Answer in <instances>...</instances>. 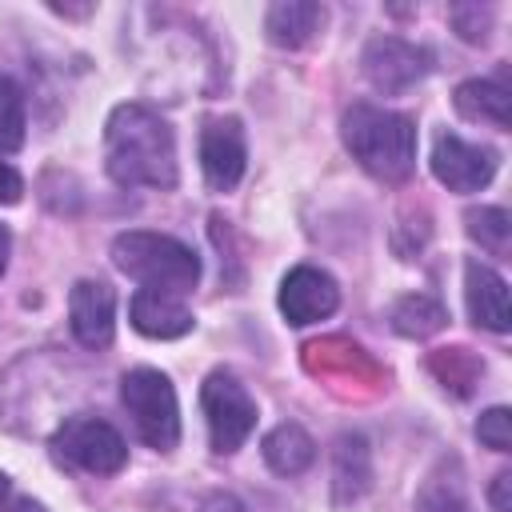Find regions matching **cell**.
<instances>
[{
  "label": "cell",
  "instance_id": "6da1fadb",
  "mask_svg": "<svg viewBox=\"0 0 512 512\" xmlns=\"http://www.w3.org/2000/svg\"><path fill=\"white\" fill-rule=\"evenodd\" d=\"M104 164L120 188H172L176 140L160 112L148 104H120L104 128Z\"/></svg>",
  "mask_w": 512,
  "mask_h": 512
},
{
  "label": "cell",
  "instance_id": "7a4b0ae2",
  "mask_svg": "<svg viewBox=\"0 0 512 512\" xmlns=\"http://www.w3.org/2000/svg\"><path fill=\"white\" fill-rule=\"evenodd\" d=\"M344 144L376 180L400 184L416 168V124L392 108L352 104L344 112Z\"/></svg>",
  "mask_w": 512,
  "mask_h": 512
},
{
  "label": "cell",
  "instance_id": "3957f363",
  "mask_svg": "<svg viewBox=\"0 0 512 512\" xmlns=\"http://www.w3.org/2000/svg\"><path fill=\"white\" fill-rule=\"evenodd\" d=\"M112 260L120 272L140 280L144 288L156 292H188L200 280V260L188 244L160 236V232H120L112 244Z\"/></svg>",
  "mask_w": 512,
  "mask_h": 512
},
{
  "label": "cell",
  "instance_id": "277c9868",
  "mask_svg": "<svg viewBox=\"0 0 512 512\" xmlns=\"http://www.w3.org/2000/svg\"><path fill=\"white\" fill-rule=\"evenodd\" d=\"M120 400L140 432V440L148 448H176L180 440V408H176V392L168 384L164 372L156 368H132L124 380H120Z\"/></svg>",
  "mask_w": 512,
  "mask_h": 512
},
{
  "label": "cell",
  "instance_id": "5b68a950",
  "mask_svg": "<svg viewBox=\"0 0 512 512\" xmlns=\"http://www.w3.org/2000/svg\"><path fill=\"white\" fill-rule=\"evenodd\" d=\"M52 452H56V460H64L72 468H84L92 476H112L128 460L124 436L112 424L96 420V416H72V420H64L60 432L52 436Z\"/></svg>",
  "mask_w": 512,
  "mask_h": 512
},
{
  "label": "cell",
  "instance_id": "8992f818",
  "mask_svg": "<svg viewBox=\"0 0 512 512\" xmlns=\"http://www.w3.org/2000/svg\"><path fill=\"white\" fill-rule=\"evenodd\" d=\"M200 404H204L208 436L216 452H236L256 428V404L232 372H212L200 388Z\"/></svg>",
  "mask_w": 512,
  "mask_h": 512
},
{
  "label": "cell",
  "instance_id": "52a82bcc",
  "mask_svg": "<svg viewBox=\"0 0 512 512\" xmlns=\"http://www.w3.org/2000/svg\"><path fill=\"white\" fill-rule=\"evenodd\" d=\"M360 64H364V76L376 92L396 96V92H404L428 76L432 52L412 44V40H400V36H376V40H368Z\"/></svg>",
  "mask_w": 512,
  "mask_h": 512
},
{
  "label": "cell",
  "instance_id": "ba28073f",
  "mask_svg": "<svg viewBox=\"0 0 512 512\" xmlns=\"http://www.w3.org/2000/svg\"><path fill=\"white\" fill-rule=\"evenodd\" d=\"M432 172L452 192H480L496 176V152L468 144L456 132H440L432 144Z\"/></svg>",
  "mask_w": 512,
  "mask_h": 512
},
{
  "label": "cell",
  "instance_id": "9c48e42d",
  "mask_svg": "<svg viewBox=\"0 0 512 512\" xmlns=\"http://www.w3.org/2000/svg\"><path fill=\"white\" fill-rule=\"evenodd\" d=\"M244 160H248V148H244V128L236 116H216L204 124L200 132V164H204V180L216 188V192H228L240 184L244 176Z\"/></svg>",
  "mask_w": 512,
  "mask_h": 512
},
{
  "label": "cell",
  "instance_id": "30bf717a",
  "mask_svg": "<svg viewBox=\"0 0 512 512\" xmlns=\"http://www.w3.org/2000/svg\"><path fill=\"white\" fill-rule=\"evenodd\" d=\"M340 304V288L328 272L312 268V264H300L284 276L280 284V312L288 316V324H316L324 316H332Z\"/></svg>",
  "mask_w": 512,
  "mask_h": 512
},
{
  "label": "cell",
  "instance_id": "8fae6325",
  "mask_svg": "<svg viewBox=\"0 0 512 512\" xmlns=\"http://www.w3.org/2000/svg\"><path fill=\"white\" fill-rule=\"evenodd\" d=\"M68 316H72V336L84 348H108L112 344V324H116V296L100 280H80L68 296Z\"/></svg>",
  "mask_w": 512,
  "mask_h": 512
},
{
  "label": "cell",
  "instance_id": "7c38bea8",
  "mask_svg": "<svg viewBox=\"0 0 512 512\" xmlns=\"http://www.w3.org/2000/svg\"><path fill=\"white\" fill-rule=\"evenodd\" d=\"M464 300H468V316L488 328V332H508L512 316H508V284L500 272H492L480 260L464 264Z\"/></svg>",
  "mask_w": 512,
  "mask_h": 512
},
{
  "label": "cell",
  "instance_id": "4fadbf2b",
  "mask_svg": "<svg viewBox=\"0 0 512 512\" xmlns=\"http://www.w3.org/2000/svg\"><path fill=\"white\" fill-rule=\"evenodd\" d=\"M132 328L152 336V340H172V336H184L192 328V312L172 292L140 288L132 296Z\"/></svg>",
  "mask_w": 512,
  "mask_h": 512
},
{
  "label": "cell",
  "instance_id": "5bb4252c",
  "mask_svg": "<svg viewBox=\"0 0 512 512\" xmlns=\"http://www.w3.org/2000/svg\"><path fill=\"white\" fill-rule=\"evenodd\" d=\"M324 4H312V0H288V4H272L268 16H264V28L272 36V44L280 48H300L308 44L320 28H324Z\"/></svg>",
  "mask_w": 512,
  "mask_h": 512
},
{
  "label": "cell",
  "instance_id": "9a60e30c",
  "mask_svg": "<svg viewBox=\"0 0 512 512\" xmlns=\"http://www.w3.org/2000/svg\"><path fill=\"white\" fill-rule=\"evenodd\" d=\"M456 112L468 120H484L492 128H508L512 124V92L504 84V76L496 80H464L456 88Z\"/></svg>",
  "mask_w": 512,
  "mask_h": 512
},
{
  "label": "cell",
  "instance_id": "2e32d148",
  "mask_svg": "<svg viewBox=\"0 0 512 512\" xmlns=\"http://www.w3.org/2000/svg\"><path fill=\"white\" fill-rule=\"evenodd\" d=\"M332 480H336V504H352L368 492V480H372V456H368V444L364 436L356 432H344L336 440V456H332Z\"/></svg>",
  "mask_w": 512,
  "mask_h": 512
},
{
  "label": "cell",
  "instance_id": "e0dca14e",
  "mask_svg": "<svg viewBox=\"0 0 512 512\" xmlns=\"http://www.w3.org/2000/svg\"><path fill=\"white\" fill-rule=\"evenodd\" d=\"M264 460L280 476H300L316 460V444L300 424H276L264 436Z\"/></svg>",
  "mask_w": 512,
  "mask_h": 512
},
{
  "label": "cell",
  "instance_id": "ac0fdd59",
  "mask_svg": "<svg viewBox=\"0 0 512 512\" xmlns=\"http://www.w3.org/2000/svg\"><path fill=\"white\" fill-rule=\"evenodd\" d=\"M444 308L432 300V296H404V300H396V308H392V324H396V332H404V336H432V332H440L444 328Z\"/></svg>",
  "mask_w": 512,
  "mask_h": 512
},
{
  "label": "cell",
  "instance_id": "d6986e66",
  "mask_svg": "<svg viewBox=\"0 0 512 512\" xmlns=\"http://www.w3.org/2000/svg\"><path fill=\"white\" fill-rule=\"evenodd\" d=\"M468 236L488 248L492 256H508V240H512V220L504 208H472L468 216Z\"/></svg>",
  "mask_w": 512,
  "mask_h": 512
},
{
  "label": "cell",
  "instance_id": "ffe728a7",
  "mask_svg": "<svg viewBox=\"0 0 512 512\" xmlns=\"http://www.w3.org/2000/svg\"><path fill=\"white\" fill-rule=\"evenodd\" d=\"M24 144V92L0 76V152H16Z\"/></svg>",
  "mask_w": 512,
  "mask_h": 512
},
{
  "label": "cell",
  "instance_id": "44dd1931",
  "mask_svg": "<svg viewBox=\"0 0 512 512\" xmlns=\"http://www.w3.org/2000/svg\"><path fill=\"white\" fill-rule=\"evenodd\" d=\"M480 444H488L492 452H508L512 448V412L508 408H488L476 424Z\"/></svg>",
  "mask_w": 512,
  "mask_h": 512
},
{
  "label": "cell",
  "instance_id": "7402d4cb",
  "mask_svg": "<svg viewBox=\"0 0 512 512\" xmlns=\"http://www.w3.org/2000/svg\"><path fill=\"white\" fill-rule=\"evenodd\" d=\"M452 24H456V32L468 40V44H480L484 36H488V16H492V8H480V4H452Z\"/></svg>",
  "mask_w": 512,
  "mask_h": 512
},
{
  "label": "cell",
  "instance_id": "603a6c76",
  "mask_svg": "<svg viewBox=\"0 0 512 512\" xmlns=\"http://www.w3.org/2000/svg\"><path fill=\"white\" fill-rule=\"evenodd\" d=\"M20 192H24L20 172H16L12 164H4V160H0V204H16V200H20Z\"/></svg>",
  "mask_w": 512,
  "mask_h": 512
},
{
  "label": "cell",
  "instance_id": "cb8c5ba5",
  "mask_svg": "<svg viewBox=\"0 0 512 512\" xmlns=\"http://www.w3.org/2000/svg\"><path fill=\"white\" fill-rule=\"evenodd\" d=\"M488 500H492V512H512V472H500L492 480Z\"/></svg>",
  "mask_w": 512,
  "mask_h": 512
},
{
  "label": "cell",
  "instance_id": "d4e9b609",
  "mask_svg": "<svg viewBox=\"0 0 512 512\" xmlns=\"http://www.w3.org/2000/svg\"><path fill=\"white\" fill-rule=\"evenodd\" d=\"M204 512H244V508H240V504H236L232 496H212Z\"/></svg>",
  "mask_w": 512,
  "mask_h": 512
},
{
  "label": "cell",
  "instance_id": "484cf974",
  "mask_svg": "<svg viewBox=\"0 0 512 512\" xmlns=\"http://www.w3.org/2000/svg\"><path fill=\"white\" fill-rule=\"evenodd\" d=\"M8 248H12V236H8V228L0 224V272L8 268Z\"/></svg>",
  "mask_w": 512,
  "mask_h": 512
},
{
  "label": "cell",
  "instance_id": "4316f807",
  "mask_svg": "<svg viewBox=\"0 0 512 512\" xmlns=\"http://www.w3.org/2000/svg\"><path fill=\"white\" fill-rule=\"evenodd\" d=\"M8 512H44V508H40V504H32V500H16Z\"/></svg>",
  "mask_w": 512,
  "mask_h": 512
},
{
  "label": "cell",
  "instance_id": "83f0119b",
  "mask_svg": "<svg viewBox=\"0 0 512 512\" xmlns=\"http://www.w3.org/2000/svg\"><path fill=\"white\" fill-rule=\"evenodd\" d=\"M4 496H8V480H4V472H0V504H4Z\"/></svg>",
  "mask_w": 512,
  "mask_h": 512
}]
</instances>
